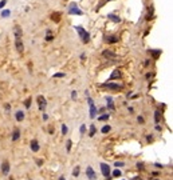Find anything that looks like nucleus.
<instances>
[{"label":"nucleus","mask_w":173,"mask_h":180,"mask_svg":"<svg viewBox=\"0 0 173 180\" xmlns=\"http://www.w3.org/2000/svg\"><path fill=\"white\" fill-rule=\"evenodd\" d=\"M75 29L78 31V33H79V38H81V40L83 43H85V44H87L89 42H90V33L87 32V31H86L85 28H83V27H79V26H77L75 27Z\"/></svg>","instance_id":"f257e3e1"},{"label":"nucleus","mask_w":173,"mask_h":180,"mask_svg":"<svg viewBox=\"0 0 173 180\" xmlns=\"http://www.w3.org/2000/svg\"><path fill=\"white\" fill-rule=\"evenodd\" d=\"M100 167H101V172H102V175H103L106 179H109V178H110V173H112L110 166H109V164H106V163H101V164H100Z\"/></svg>","instance_id":"f03ea898"},{"label":"nucleus","mask_w":173,"mask_h":180,"mask_svg":"<svg viewBox=\"0 0 173 180\" xmlns=\"http://www.w3.org/2000/svg\"><path fill=\"white\" fill-rule=\"evenodd\" d=\"M87 101H89V107H90V119H95V115L98 112L97 107H95V104H94V101H93L91 98H89Z\"/></svg>","instance_id":"7ed1b4c3"},{"label":"nucleus","mask_w":173,"mask_h":180,"mask_svg":"<svg viewBox=\"0 0 173 180\" xmlns=\"http://www.w3.org/2000/svg\"><path fill=\"white\" fill-rule=\"evenodd\" d=\"M69 14L70 15H78V16H81V15H83V12L78 8V5L75 4V3H71L70 4V8H69Z\"/></svg>","instance_id":"20e7f679"},{"label":"nucleus","mask_w":173,"mask_h":180,"mask_svg":"<svg viewBox=\"0 0 173 180\" xmlns=\"http://www.w3.org/2000/svg\"><path fill=\"white\" fill-rule=\"evenodd\" d=\"M0 169H2L3 175H8L10 173V169H11V166H10V161L4 160L2 163V166H0Z\"/></svg>","instance_id":"39448f33"},{"label":"nucleus","mask_w":173,"mask_h":180,"mask_svg":"<svg viewBox=\"0 0 173 180\" xmlns=\"http://www.w3.org/2000/svg\"><path fill=\"white\" fill-rule=\"evenodd\" d=\"M38 104H39V110L42 112H44L46 107H47V100L44 99V96H38Z\"/></svg>","instance_id":"423d86ee"},{"label":"nucleus","mask_w":173,"mask_h":180,"mask_svg":"<svg viewBox=\"0 0 173 180\" xmlns=\"http://www.w3.org/2000/svg\"><path fill=\"white\" fill-rule=\"evenodd\" d=\"M86 176L89 178V180H97V173H95V171L90 166L86 168Z\"/></svg>","instance_id":"0eeeda50"},{"label":"nucleus","mask_w":173,"mask_h":180,"mask_svg":"<svg viewBox=\"0 0 173 180\" xmlns=\"http://www.w3.org/2000/svg\"><path fill=\"white\" fill-rule=\"evenodd\" d=\"M103 87H106V88H109V89H113V91H119V89H122V85L117 84V83H105Z\"/></svg>","instance_id":"6e6552de"},{"label":"nucleus","mask_w":173,"mask_h":180,"mask_svg":"<svg viewBox=\"0 0 173 180\" xmlns=\"http://www.w3.org/2000/svg\"><path fill=\"white\" fill-rule=\"evenodd\" d=\"M30 148L34 152H38L39 150H41V144H39V141L36 140V139H32L30 143Z\"/></svg>","instance_id":"1a4fd4ad"},{"label":"nucleus","mask_w":173,"mask_h":180,"mask_svg":"<svg viewBox=\"0 0 173 180\" xmlns=\"http://www.w3.org/2000/svg\"><path fill=\"white\" fill-rule=\"evenodd\" d=\"M15 45H16L18 52H19V54H23V52H24V45H23L21 39H15Z\"/></svg>","instance_id":"9d476101"},{"label":"nucleus","mask_w":173,"mask_h":180,"mask_svg":"<svg viewBox=\"0 0 173 180\" xmlns=\"http://www.w3.org/2000/svg\"><path fill=\"white\" fill-rule=\"evenodd\" d=\"M14 32H15V39H21V35H23V31L19 26H15L14 28Z\"/></svg>","instance_id":"9b49d317"},{"label":"nucleus","mask_w":173,"mask_h":180,"mask_svg":"<svg viewBox=\"0 0 173 180\" xmlns=\"http://www.w3.org/2000/svg\"><path fill=\"white\" fill-rule=\"evenodd\" d=\"M20 139V129L15 128L14 132H12V141H18Z\"/></svg>","instance_id":"f8f14e48"},{"label":"nucleus","mask_w":173,"mask_h":180,"mask_svg":"<svg viewBox=\"0 0 173 180\" xmlns=\"http://www.w3.org/2000/svg\"><path fill=\"white\" fill-rule=\"evenodd\" d=\"M102 55H103L105 57H109V59H114V57H117V55L114 54V52L109 51V49H106V51H103V52H102Z\"/></svg>","instance_id":"ddd939ff"},{"label":"nucleus","mask_w":173,"mask_h":180,"mask_svg":"<svg viewBox=\"0 0 173 180\" xmlns=\"http://www.w3.org/2000/svg\"><path fill=\"white\" fill-rule=\"evenodd\" d=\"M105 40H106L107 43H110V44H113V43L118 42V38H117V36H105Z\"/></svg>","instance_id":"4468645a"},{"label":"nucleus","mask_w":173,"mask_h":180,"mask_svg":"<svg viewBox=\"0 0 173 180\" xmlns=\"http://www.w3.org/2000/svg\"><path fill=\"white\" fill-rule=\"evenodd\" d=\"M15 117H16L18 122H21V120H24V112H23V111H16Z\"/></svg>","instance_id":"2eb2a0df"},{"label":"nucleus","mask_w":173,"mask_h":180,"mask_svg":"<svg viewBox=\"0 0 173 180\" xmlns=\"http://www.w3.org/2000/svg\"><path fill=\"white\" fill-rule=\"evenodd\" d=\"M107 19L113 20L114 23H119V21H121V19H119V16H116L114 14H109V15H107Z\"/></svg>","instance_id":"dca6fc26"},{"label":"nucleus","mask_w":173,"mask_h":180,"mask_svg":"<svg viewBox=\"0 0 173 180\" xmlns=\"http://www.w3.org/2000/svg\"><path fill=\"white\" fill-rule=\"evenodd\" d=\"M118 77H121V72H119L118 70H114L113 73L110 75V80H114V79H118Z\"/></svg>","instance_id":"f3484780"},{"label":"nucleus","mask_w":173,"mask_h":180,"mask_svg":"<svg viewBox=\"0 0 173 180\" xmlns=\"http://www.w3.org/2000/svg\"><path fill=\"white\" fill-rule=\"evenodd\" d=\"M79 173H81V167L75 166V167H74V169H73V176H74V178H78Z\"/></svg>","instance_id":"a211bd4d"},{"label":"nucleus","mask_w":173,"mask_h":180,"mask_svg":"<svg viewBox=\"0 0 173 180\" xmlns=\"http://www.w3.org/2000/svg\"><path fill=\"white\" fill-rule=\"evenodd\" d=\"M52 39H54V35H52V32L50 29H47L46 31V40H47V42H51Z\"/></svg>","instance_id":"6ab92c4d"},{"label":"nucleus","mask_w":173,"mask_h":180,"mask_svg":"<svg viewBox=\"0 0 173 180\" xmlns=\"http://www.w3.org/2000/svg\"><path fill=\"white\" fill-rule=\"evenodd\" d=\"M106 101H107V108H109V110H113V108H114V105H113V99L110 98V96H107V98H106Z\"/></svg>","instance_id":"aec40b11"},{"label":"nucleus","mask_w":173,"mask_h":180,"mask_svg":"<svg viewBox=\"0 0 173 180\" xmlns=\"http://www.w3.org/2000/svg\"><path fill=\"white\" fill-rule=\"evenodd\" d=\"M110 129H112V127H110L109 124H106V126H103V127H102L101 132H102V133H109V132H110Z\"/></svg>","instance_id":"412c9836"},{"label":"nucleus","mask_w":173,"mask_h":180,"mask_svg":"<svg viewBox=\"0 0 173 180\" xmlns=\"http://www.w3.org/2000/svg\"><path fill=\"white\" fill-rule=\"evenodd\" d=\"M71 147H73V140H71V139H69L67 143H66V151L70 152V151H71Z\"/></svg>","instance_id":"4be33fe9"},{"label":"nucleus","mask_w":173,"mask_h":180,"mask_svg":"<svg viewBox=\"0 0 173 180\" xmlns=\"http://www.w3.org/2000/svg\"><path fill=\"white\" fill-rule=\"evenodd\" d=\"M160 119H161V117H160V111L157 110L156 112H154V122H156V124L160 123Z\"/></svg>","instance_id":"5701e85b"},{"label":"nucleus","mask_w":173,"mask_h":180,"mask_svg":"<svg viewBox=\"0 0 173 180\" xmlns=\"http://www.w3.org/2000/svg\"><path fill=\"white\" fill-rule=\"evenodd\" d=\"M112 173H113V176H114V178H119V176H121V171H119L118 168H116V169H114V171H112Z\"/></svg>","instance_id":"b1692460"},{"label":"nucleus","mask_w":173,"mask_h":180,"mask_svg":"<svg viewBox=\"0 0 173 180\" xmlns=\"http://www.w3.org/2000/svg\"><path fill=\"white\" fill-rule=\"evenodd\" d=\"M95 132H97V128H95V126H91L90 127V132H89V136L93 138V136L95 135Z\"/></svg>","instance_id":"393cba45"},{"label":"nucleus","mask_w":173,"mask_h":180,"mask_svg":"<svg viewBox=\"0 0 173 180\" xmlns=\"http://www.w3.org/2000/svg\"><path fill=\"white\" fill-rule=\"evenodd\" d=\"M11 15V11L10 10H4L2 12V17H8Z\"/></svg>","instance_id":"a878e982"},{"label":"nucleus","mask_w":173,"mask_h":180,"mask_svg":"<svg viewBox=\"0 0 173 180\" xmlns=\"http://www.w3.org/2000/svg\"><path fill=\"white\" fill-rule=\"evenodd\" d=\"M109 117H110V116H109V113H103V115H101V116L98 117V119L102 120V122H105V120H107Z\"/></svg>","instance_id":"bb28decb"},{"label":"nucleus","mask_w":173,"mask_h":180,"mask_svg":"<svg viewBox=\"0 0 173 180\" xmlns=\"http://www.w3.org/2000/svg\"><path fill=\"white\" fill-rule=\"evenodd\" d=\"M69 129H67V126L66 124H62V135H67Z\"/></svg>","instance_id":"cd10ccee"},{"label":"nucleus","mask_w":173,"mask_h":180,"mask_svg":"<svg viewBox=\"0 0 173 180\" xmlns=\"http://www.w3.org/2000/svg\"><path fill=\"white\" fill-rule=\"evenodd\" d=\"M150 52H152V54H153L154 59H157V57H158V55L161 54V51H158V49H157V51H153V49H150Z\"/></svg>","instance_id":"c85d7f7f"},{"label":"nucleus","mask_w":173,"mask_h":180,"mask_svg":"<svg viewBox=\"0 0 173 180\" xmlns=\"http://www.w3.org/2000/svg\"><path fill=\"white\" fill-rule=\"evenodd\" d=\"M24 105H26V108H30L31 107V98H28L26 101H24Z\"/></svg>","instance_id":"c756f323"},{"label":"nucleus","mask_w":173,"mask_h":180,"mask_svg":"<svg viewBox=\"0 0 173 180\" xmlns=\"http://www.w3.org/2000/svg\"><path fill=\"white\" fill-rule=\"evenodd\" d=\"M86 129H87V128H86L85 124H82V126L79 127V132H81V133H85V132H86Z\"/></svg>","instance_id":"7c9ffc66"},{"label":"nucleus","mask_w":173,"mask_h":180,"mask_svg":"<svg viewBox=\"0 0 173 180\" xmlns=\"http://www.w3.org/2000/svg\"><path fill=\"white\" fill-rule=\"evenodd\" d=\"M114 166H116V168H117V167H123V166H125V163H122V161H116Z\"/></svg>","instance_id":"2f4dec72"},{"label":"nucleus","mask_w":173,"mask_h":180,"mask_svg":"<svg viewBox=\"0 0 173 180\" xmlns=\"http://www.w3.org/2000/svg\"><path fill=\"white\" fill-rule=\"evenodd\" d=\"M52 77H64V73L63 72H58L55 75H52Z\"/></svg>","instance_id":"473e14b6"},{"label":"nucleus","mask_w":173,"mask_h":180,"mask_svg":"<svg viewBox=\"0 0 173 180\" xmlns=\"http://www.w3.org/2000/svg\"><path fill=\"white\" fill-rule=\"evenodd\" d=\"M137 122L140 123V124H144V123H145V120H144V117H142V116H138V117H137Z\"/></svg>","instance_id":"72a5a7b5"},{"label":"nucleus","mask_w":173,"mask_h":180,"mask_svg":"<svg viewBox=\"0 0 173 180\" xmlns=\"http://www.w3.org/2000/svg\"><path fill=\"white\" fill-rule=\"evenodd\" d=\"M51 19H54V20H59V14H54V15H52V16H51Z\"/></svg>","instance_id":"f704fd0d"},{"label":"nucleus","mask_w":173,"mask_h":180,"mask_svg":"<svg viewBox=\"0 0 173 180\" xmlns=\"http://www.w3.org/2000/svg\"><path fill=\"white\" fill-rule=\"evenodd\" d=\"M5 4H7V2H5V0H2V2H0V10H2V8H4Z\"/></svg>","instance_id":"c9c22d12"},{"label":"nucleus","mask_w":173,"mask_h":180,"mask_svg":"<svg viewBox=\"0 0 173 180\" xmlns=\"http://www.w3.org/2000/svg\"><path fill=\"white\" fill-rule=\"evenodd\" d=\"M77 95H78V94H77V91H73V92H71V98L74 99V100L77 99Z\"/></svg>","instance_id":"e433bc0d"},{"label":"nucleus","mask_w":173,"mask_h":180,"mask_svg":"<svg viewBox=\"0 0 173 180\" xmlns=\"http://www.w3.org/2000/svg\"><path fill=\"white\" fill-rule=\"evenodd\" d=\"M36 164H38V166L41 167L42 164H43V160H42V159H36Z\"/></svg>","instance_id":"4c0bfd02"},{"label":"nucleus","mask_w":173,"mask_h":180,"mask_svg":"<svg viewBox=\"0 0 173 180\" xmlns=\"http://www.w3.org/2000/svg\"><path fill=\"white\" fill-rule=\"evenodd\" d=\"M137 168H140V169H144V164H142V163H137Z\"/></svg>","instance_id":"58836bf2"},{"label":"nucleus","mask_w":173,"mask_h":180,"mask_svg":"<svg viewBox=\"0 0 173 180\" xmlns=\"http://www.w3.org/2000/svg\"><path fill=\"white\" fill-rule=\"evenodd\" d=\"M43 120H44V122H47V120H48V115L47 113L43 115Z\"/></svg>","instance_id":"ea45409f"},{"label":"nucleus","mask_w":173,"mask_h":180,"mask_svg":"<svg viewBox=\"0 0 173 180\" xmlns=\"http://www.w3.org/2000/svg\"><path fill=\"white\" fill-rule=\"evenodd\" d=\"M152 139H153L152 135H148V136H146V140H148V141H152Z\"/></svg>","instance_id":"a19ab883"},{"label":"nucleus","mask_w":173,"mask_h":180,"mask_svg":"<svg viewBox=\"0 0 173 180\" xmlns=\"http://www.w3.org/2000/svg\"><path fill=\"white\" fill-rule=\"evenodd\" d=\"M154 166H156L157 168H162V164H160V163H154Z\"/></svg>","instance_id":"79ce46f5"},{"label":"nucleus","mask_w":173,"mask_h":180,"mask_svg":"<svg viewBox=\"0 0 173 180\" xmlns=\"http://www.w3.org/2000/svg\"><path fill=\"white\" fill-rule=\"evenodd\" d=\"M156 131H161V126H158V124H157V126H156Z\"/></svg>","instance_id":"37998d69"},{"label":"nucleus","mask_w":173,"mask_h":180,"mask_svg":"<svg viewBox=\"0 0 173 180\" xmlns=\"http://www.w3.org/2000/svg\"><path fill=\"white\" fill-rule=\"evenodd\" d=\"M81 60H86V55H85V54L81 55Z\"/></svg>","instance_id":"c03bdc74"},{"label":"nucleus","mask_w":173,"mask_h":180,"mask_svg":"<svg viewBox=\"0 0 173 180\" xmlns=\"http://www.w3.org/2000/svg\"><path fill=\"white\" fill-rule=\"evenodd\" d=\"M4 107H5V110H11V105L10 104H5Z\"/></svg>","instance_id":"a18cd8bd"},{"label":"nucleus","mask_w":173,"mask_h":180,"mask_svg":"<svg viewBox=\"0 0 173 180\" xmlns=\"http://www.w3.org/2000/svg\"><path fill=\"white\" fill-rule=\"evenodd\" d=\"M59 180H66V178H64V176H60Z\"/></svg>","instance_id":"49530a36"},{"label":"nucleus","mask_w":173,"mask_h":180,"mask_svg":"<svg viewBox=\"0 0 173 180\" xmlns=\"http://www.w3.org/2000/svg\"><path fill=\"white\" fill-rule=\"evenodd\" d=\"M156 180H160V179H156Z\"/></svg>","instance_id":"de8ad7c7"}]
</instances>
